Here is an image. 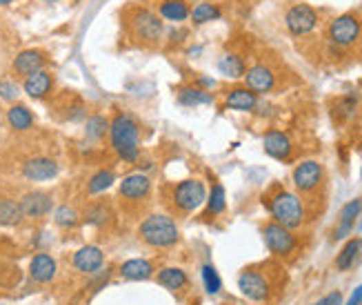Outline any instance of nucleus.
<instances>
[{"mask_svg": "<svg viewBox=\"0 0 362 305\" xmlns=\"http://www.w3.org/2000/svg\"><path fill=\"white\" fill-rule=\"evenodd\" d=\"M265 205L271 214V221H276L291 232L300 230L307 221V205L303 196L280 188V185H276L271 194L265 196Z\"/></svg>", "mask_w": 362, "mask_h": 305, "instance_id": "f257e3e1", "label": "nucleus"}, {"mask_svg": "<svg viewBox=\"0 0 362 305\" xmlns=\"http://www.w3.org/2000/svg\"><path fill=\"white\" fill-rule=\"evenodd\" d=\"M109 143L112 150L125 163H136L140 159V125L127 112H118L109 123Z\"/></svg>", "mask_w": 362, "mask_h": 305, "instance_id": "f03ea898", "label": "nucleus"}, {"mask_svg": "<svg viewBox=\"0 0 362 305\" xmlns=\"http://www.w3.org/2000/svg\"><path fill=\"white\" fill-rule=\"evenodd\" d=\"M138 239L147 248L172 250L180 243V230L172 214H149L138 225Z\"/></svg>", "mask_w": 362, "mask_h": 305, "instance_id": "7ed1b4c3", "label": "nucleus"}, {"mask_svg": "<svg viewBox=\"0 0 362 305\" xmlns=\"http://www.w3.org/2000/svg\"><path fill=\"white\" fill-rule=\"evenodd\" d=\"M207 201V188L200 179H185L169 188L167 208L174 216H189Z\"/></svg>", "mask_w": 362, "mask_h": 305, "instance_id": "20e7f679", "label": "nucleus"}, {"mask_svg": "<svg viewBox=\"0 0 362 305\" xmlns=\"http://www.w3.org/2000/svg\"><path fill=\"white\" fill-rule=\"evenodd\" d=\"M274 263H263V265H251L238 274V288L245 294L249 301L256 303H267L271 299L276 288V279L271 277Z\"/></svg>", "mask_w": 362, "mask_h": 305, "instance_id": "39448f33", "label": "nucleus"}, {"mask_svg": "<svg viewBox=\"0 0 362 305\" xmlns=\"http://www.w3.org/2000/svg\"><path fill=\"white\" fill-rule=\"evenodd\" d=\"M263 239H265V245H267V250L274 254V257L278 259H294L296 257V252L300 248V241H298V236L283 228V225H278L276 221H269L263 225Z\"/></svg>", "mask_w": 362, "mask_h": 305, "instance_id": "423d86ee", "label": "nucleus"}, {"mask_svg": "<svg viewBox=\"0 0 362 305\" xmlns=\"http://www.w3.org/2000/svg\"><path fill=\"white\" fill-rule=\"evenodd\" d=\"M291 181H294L296 190L300 194H316L325 183V167L320 165L314 159H307V161H300L294 167V174H291Z\"/></svg>", "mask_w": 362, "mask_h": 305, "instance_id": "0eeeda50", "label": "nucleus"}, {"mask_svg": "<svg viewBox=\"0 0 362 305\" xmlns=\"http://www.w3.org/2000/svg\"><path fill=\"white\" fill-rule=\"evenodd\" d=\"M149 196H152V179L140 170L127 174L118 185V199L123 205L145 203Z\"/></svg>", "mask_w": 362, "mask_h": 305, "instance_id": "6e6552de", "label": "nucleus"}, {"mask_svg": "<svg viewBox=\"0 0 362 305\" xmlns=\"http://www.w3.org/2000/svg\"><path fill=\"white\" fill-rule=\"evenodd\" d=\"M362 34V23L356 14H343L331 21L327 29L329 43H334L336 47H351L358 43V38Z\"/></svg>", "mask_w": 362, "mask_h": 305, "instance_id": "1a4fd4ad", "label": "nucleus"}, {"mask_svg": "<svg viewBox=\"0 0 362 305\" xmlns=\"http://www.w3.org/2000/svg\"><path fill=\"white\" fill-rule=\"evenodd\" d=\"M132 29H134V36L143 43H156L165 34L163 21H160L152 9H145V7H138L134 12Z\"/></svg>", "mask_w": 362, "mask_h": 305, "instance_id": "9d476101", "label": "nucleus"}, {"mask_svg": "<svg viewBox=\"0 0 362 305\" xmlns=\"http://www.w3.org/2000/svg\"><path fill=\"white\" fill-rule=\"evenodd\" d=\"M318 12L307 3H298L287 9L285 14V25L291 36H307L318 27Z\"/></svg>", "mask_w": 362, "mask_h": 305, "instance_id": "9b49d317", "label": "nucleus"}, {"mask_svg": "<svg viewBox=\"0 0 362 305\" xmlns=\"http://www.w3.org/2000/svg\"><path fill=\"white\" fill-rule=\"evenodd\" d=\"M20 174H23L25 181L32 183H47L54 181L60 174V165L52 156H29L20 165Z\"/></svg>", "mask_w": 362, "mask_h": 305, "instance_id": "f8f14e48", "label": "nucleus"}, {"mask_svg": "<svg viewBox=\"0 0 362 305\" xmlns=\"http://www.w3.org/2000/svg\"><path fill=\"white\" fill-rule=\"evenodd\" d=\"M18 203H20V208H23L25 219H29V221H43L45 216H49L54 212L52 194L40 192V190L25 192L23 196H20Z\"/></svg>", "mask_w": 362, "mask_h": 305, "instance_id": "ddd939ff", "label": "nucleus"}, {"mask_svg": "<svg viewBox=\"0 0 362 305\" xmlns=\"http://www.w3.org/2000/svg\"><path fill=\"white\" fill-rule=\"evenodd\" d=\"M245 87L249 92H254L256 96L271 94L276 90V74L269 65L258 63L254 67H249L245 74Z\"/></svg>", "mask_w": 362, "mask_h": 305, "instance_id": "4468645a", "label": "nucleus"}, {"mask_svg": "<svg viewBox=\"0 0 362 305\" xmlns=\"http://www.w3.org/2000/svg\"><path fill=\"white\" fill-rule=\"evenodd\" d=\"M105 265V252L98 245H83L72 257V268L80 274H98Z\"/></svg>", "mask_w": 362, "mask_h": 305, "instance_id": "2eb2a0df", "label": "nucleus"}, {"mask_svg": "<svg viewBox=\"0 0 362 305\" xmlns=\"http://www.w3.org/2000/svg\"><path fill=\"white\" fill-rule=\"evenodd\" d=\"M360 216H362V196L351 199L349 203L343 205V210H340V214H338V223L334 228V236H331V239L334 241L349 239V234L356 230V223H358Z\"/></svg>", "mask_w": 362, "mask_h": 305, "instance_id": "dca6fc26", "label": "nucleus"}, {"mask_svg": "<svg viewBox=\"0 0 362 305\" xmlns=\"http://www.w3.org/2000/svg\"><path fill=\"white\" fill-rule=\"evenodd\" d=\"M56 272H58L56 259L47 252H38L29 261V279H32V283L38 285L52 283L56 279Z\"/></svg>", "mask_w": 362, "mask_h": 305, "instance_id": "f3484780", "label": "nucleus"}, {"mask_svg": "<svg viewBox=\"0 0 362 305\" xmlns=\"http://www.w3.org/2000/svg\"><path fill=\"white\" fill-rule=\"evenodd\" d=\"M263 147H265L267 156H271V159H276V161H289L291 154H294V143H291L289 136L280 130H269L263 139Z\"/></svg>", "mask_w": 362, "mask_h": 305, "instance_id": "a211bd4d", "label": "nucleus"}, {"mask_svg": "<svg viewBox=\"0 0 362 305\" xmlns=\"http://www.w3.org/2000/svg\"><path fill=\"white\" fill-rule=\"evenodd\" d=\"M154 274H156V265L149 259H129L118 268V277L123 281H132V283L149 281V279H154Z\"/></svg>", "mask_w": 362, "mask_h": 305, "instance_id": "6ab92c4d", "label": "nucleus"}, {"mask_svg": "<svg viewBox=\"0 0 362 305\" xmlns=\"http://www.w3.org/2000/svg\"><path fill=\"white\" fill-rule=\"evenodd\" d=\"M45 63H47L45 52H40V49H23V52L14 58V72L18 76L27 78L40 70H45Z\"/></svg>", "mask_w": 362, "mask_h": 305, "instance_id": "aec40b11", "label": "nucleus"}, {"mask_svg": "<svg viewBox=\"0 0 362 305\" xmlns=\"http://www.w3.org/2000/svg\"><path fill=\"white\" fill-rule=\"evenodd\" d=\"M23 90L29 98H34V101H45V98L54 92V76L47 70H40L25 78Z\"/></svg>", "mask_w": 362, "mask_h": 305, "instance_id": "412c9836", "label": "nucleus"}, {"mask_svg": "<svg viewBox=\"0 0 362 305\" xmlns=\"http://www.w3.org/2000/svg\"><path fill=\"white\" fill-rule=\"evenodd\" d=\"M225 107L234 112H256L258 96L249 92L247 87H231L225 96Z\"/></svg>", "mask_w": 362, "mask_h": 305, "instance_id": "4be33fe9", "label": "nucleus"}, {"mask_svg": "<svg viewBox=\"0 0 362 305\" xmlns=\"http://www.w3.org/2000/svg\"><path fill=\"white\" fill-rule=\"evenodd\" d=\"M360 259H362V236H354V239H349L343 245V250L338 252L334 265L338 272H349L351 268H356Z\"/></svg>", "mask_w": 362, "mask_h": 305, "instance_id": "5701e85b", "label": "nucleus"}, {"mask_svg": "<svg viewBox=\"0 0 362 305\" xmlns=\"http://www.w3.org/2000/svg\"><path fill=\"white\" fill-rule=\"evenodd\" d=\"M154 279L158 285H163V288L169 292H180L189 285V277L183 268H160L154 274Z\"/></svg>", "mask_w": 362, "mask_h": 305, "instance_id": "b1692460", "label": "nucleus"}, {"mask_svg": "<svg viewBox=\"0 0 362 305\" xmlns=\"http://www.w3.org/2000/svg\"><path fill=\"white\" fill-rule=\"evenodd\" d=\"M7 123L14 132H29L34 127V114L27 105L14 103L7 110Z\"/></svg>", "mask_w": 362, "mask_h": 305, "instance_id": "393cba45", "label": "nucleus"}, {"mask_svg": "<svg viewBox=\"0 0 362 305\" xmlns=\"http://www.w3.org/2000/svg\"><path fill=\"white\" fill-rule=\"evenodd\" d=\"M218 72L223 74L225 78H231V81H238V78H245L247 74V65H245V58L238 56V54H223L218 58Z\"/></svg>", "mask_w": 362, "mask_h": 305, "instance_id": "a878e982", "label": "nucleus"}, {"mask_svg": "<svg viewBox=\"0 0 362 305\" xmlns=\"http://www.w3.org/2000/svg\"><path fill=\"white\" fill-rule=\"evenodd\" d=\"M227 210V192L220 183L211 185L207 194V208H205V221H214Z\"/></svg>", "mask_w": 362, "mask_h": 305, "instance_id": "bb28decb", "label": "nucleus"}, {"mask_svg": "<svg viewBox=\"0 0 362 305\" xmlns=\"http://www.w3.org/2000/svg\"><path fill=\"white\" fill-rule=\"evenodd\" d=\"M25 221L20 203L14 199H0V228H18Z\"/></svg>", "mask_w": 362, "mask_h": 305, "instance_id": "cd10ccee", "label": "nucleus"}, {"mask_svg": "<svg viewBox=\"0 0 362 305\" xmlns=\"http://www.w3.org/2000/svg\"><path fill=\"white\" fill-rule=\"evenodd\" d=\"M178 103L183 107H198V105H209L214 103V94L203 90V87H196V85H189L183 87L178 94Z\"/></svg>", "mask_w": 362, "mask_h": 305, "instance_id": "c85d7f7f", "label": "nucleus"}, {"mask_svg": "<svg viewBox=\"0 0 362 305\" xmlns=\"http://www.w3.org/2000/svg\"><path fill=\"white\" fill-rule=\"evenodd\" d=\"M160 16H163L165 21L183 23L189 18V5L185 0H163V3H160Z\"/></svg>", "mask_w": 362, "mask_h": 305, "instance_id": "c756f323", "label": "nucleus"}, {"mask_svg": "<svg viewBox=\"0 0 362 305\" xmlns=\"http://www.w3.org/2000/svg\"><path fill=\"white\" fill-rule=\"evenodd\" d=\"M112 216H114L112 208H109L105 201H98L85 210V223L94 225V228H105V225L112 221Z\"/></svg>", "mask_w": 362, "mask_h": 305, "instance_id": "7c9ffc66", "label": "nucleus"}, {"mask_svg": "<svg viewBox=\"0 0 362 305\" xmlns=\"http://www.w3.org/2000/svg\"><path fill=\"white\" fill-rule=\"evenodd\" d=\"M114 183H116V172L114 170H98L87 183V194L98 196V194L107 192Z\"/></svg>", "mask_w": 362, "mask_h": 305, "instance_id": "2f4dec72", "label": "nucleus"}, {"mask_svg": "<svg viewBox=\"0 0 362 305\" xmlns=\"http://www.w3.org/2000/svg\"><path fill=\"white\" fill-rule=\"evenodd\" d=\"M85 136L92 143H98V141H103L105 136H109V121L103 116V114H94V116H89L87 118V123H85Z\"/></svg>", "mask_w": 362, "mask_h": 305, "instance_id": "473e14b6", "label": "nucleus"}, {"mask_svg": "<svg viewBox=\"0 0 362 305\" xmlns=\"http://www.w3.org/2000/svg\"><path fill=\"white\" fill-rule=\"evenodd\" d=\"M220 16H223V12H220V7L216 3H198L191 9V21H194V25L220 21Z\"/></svg>", "mask_w": 362, "mask_h": 305, "instance_id": "72a5a7b5", "label": "nucleus"}, {"mask_svg": "<svg viewBox=\"0 0 362 305\" xmlns=\"http://www.w3.org/2000/svg\"><path fill=\"white\" fill-rule=\"evenodd\" d=\"M358 107H360V101L356 94H347V96H340L336 101V116L340 121H351V118H356L358 114Z\"/></svg>", "mask_w": 362, "mask_h": 305, "instance_id": "f704fd0d", "label": "nucleus"}, {"mask_svg": "<svg viewBox=\"0 0 362 305\" xmlns=\"http://www.w3.org/2000/svg\"><path fill=\"white\" fill-rule=\"evenodd\" d=\"M54 223L63 230H72L80 223V214L72 208V205H58L54 210Z\"/></svg>", "mask_w": 362, "mask_h": 305, "instance_id": "c9c22d12", "label": "nucleus"}, {"mask_svg": "<svg viewBox=\"0 0 362 305\" xmlns=\"http://www.w3.org/2000/svg\"><path fill=\"white\" fill-rule=\"evenodd\" d=\"M203 285H205V292L207 294H218L220 288H223V279H220L218 270L211 263H205L203 265Z\"/></svg>", "mask_w": 362, "mask_h": 305, "instance_id": "e433bc0d", "label": "nucleus"}, {"mask_svg": "<svg viewBox=\"0 0 362 305\" xmlns=\"http://www.w3.org/2000/svg\"><path fill=\"white\" fill-rule=\"evenodd\" d=\"M20 98V87L9 81V78H5V81H0V101L5 103H16Z\"/></svg>", "mask_w": 362, "mask_h": 305, "instance_id": "4c0bfd02", "label": "nucleus"}, {"mask_svg": "<svg viewBox=\"0 0 362 305\" xmlns=\"http://www.w3.org/2000/svg\"><path fill=\"white\" fill-rule=\"evenodd\" d=\"M311 305H345V299H343V292L334 290V292H329L327 297H323L320 301L311 303Z\"/></svg>", "mask_w": 362, "mask_h": 305, "instance_id": "58836bf2", "label": "nucleus"}, {"mask_svg": "<svg viewBox=\"0 0 362 305\" xmlns=\"http://www.w3.org/2000/svg\"><path fill=\"white\" fill-rule=\"evenodd\" d=\"M345 305H362V283L354 290V294H351L349 301H347Z\"/></svg>", "mask_w": 362, "mask_h": 305, "instance_id": "ea45409f", "label": "nucleus"}, {"mask_svg": "<svg viewBox=\"0 0 362 305\" xmlns=\"http://www.w3.org/2000/svg\"><path fill=\"white\" fill-rule=\"evenodd\" d=\"M198 83H200V85H205V87H214V85H216L214 81H211V78H205V76H203V78H198Z\"/></svg>", "mask_w": 362, "mask_h": 305, "instance_id": "a19ab883", "label": "nucleus"}, {"mask_svg": "<svg viewBox=\"0 0 362 305\" xmlns=\"http://www.w3.org/2000/svg\"><path fill=\"white\" fill-rule=\"evenodd\" d=\"M14 0H0V7H7V5H12Z\"/></svg>", "mask_w": 362, "mask_h": 305, "instance_id": "79ce46f5", "label": "nucleus"}, {"mask_svg": "<svg viewBox=\"0 0 362 305\" xmlns=\"http://www.w3.org/2000/svg\"><path fill=\"white\" fill-rule=\"evenodd\" d=\"M43 3H58V0H43Z\"/></svg>", "mask_w": 362, "mask_h": 305, "instance_id": "37998d69", "label": "nucleus"}, {"mask_svg": "<svg viewBox=\"0 0 362 305\" xmlns=\"http://www.w3.org/2000/svg\"><path fill=\"white\" fill-rule=\"evenodd\" d=\"M360 174H362V172H360Z\"/></svg>", "mask_w": 362, "mask_h": 305, "instance_id": "c03bdc74", "label": "nucleus"}]
</instances>
